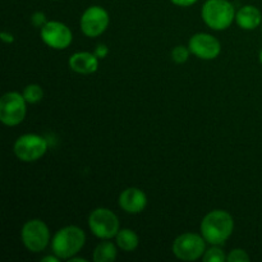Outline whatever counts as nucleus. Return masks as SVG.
<instances>
[{
    "mask_svg": "<svg viewBox=\"0 0 262 262\" xmlns=\"http://www.w3.org/2000/svg\"><path fill=\"white\" fill-rule=\"evenodd\" d=\"M201 235L212 246H222L227 242L234 230V220L228 211L214 210L205 215L201 222Z\"/></svg>",
    "mask_w": 262,
    "mask_h": 262,
    "instance_id": "f257e3e1",
    "label": "nucleus"
},
{
    "mask_svg": "<svg viewBox=\"0 0 262 262\" xmlns=\"http://www.w3.org/2000/svg\"><path fill=\"white\" fill-rule=\"evenodd\" d=\"M86 243V234L76 225H68L54 234L51 239V250L60 260H69L83 248Z\"/></svg>",
    "mask_w": 262,
    "mask_h": 262,
    "instance_id": "f03ea898",
    "label": "nucleus"
},
{
    "mask_svg": "<svg viewBox=\"0 0 262 262\" xmlns=\"http://www.w3.org/2000/svg\"><path fill=\"white\" fill-rule=\"evenodd\" d=\"M235 9L228 0H207L202 5V20L211 30L223 31L232 26L235 19Z\"/></svg>",
    "mask_w": 262,
    "mask_h": 262,
    "instance_id": "7ed1b4c3",
    "label": "nucleus"
},
{
    "mask_svg": "<svg viewBox=\"0 0 262 262\" xmlns=\"http://www.w3.org/2000/svg\"><path fill=\"white\" fill-rule=\"evenodd\" d=\"M27 113V101L23 94L10 91L0 100V120L7 127H15L23 122Z\"/></svg>",
    "mask_w": 262,
    "mask_h": 262,
    "instance_id": "20e7f679",
    "label": "nucleus"
},
{
    "mask_svg": "<svg viewBox=\"0 0 262 262\" xmlns=\"http://www.w3.org/2000/svg\"><path fill=\"white\" fill-rule=\"evenodd\" d=\"M48 147V141L45 138L35 133H27L15 140L13 150L18 160L23 163H33L45 155Z\"/></svg>",
    "mask_w": 262,
    "mask_h": 262,
    "instance_id": "39448f33",
    "label": "nucleus"
},
{
    "mask_svg": "<svg viewBox=\"0 0 262 262\" xmlns=\"http://www.w3.org/2000/svg\"><path fill=\"white\" fill-rule=\"evenodd\" d=\"M90 230L100 239H112L120 230L119 219L109 209L99 207L95 209L89 216Z\"/></svg>",
    "mask_w": 262,
    "mask_h": 262,
    "instance_id": "423d86ee",
    "label": "nucleus"
},
{
    "mask_svg": "<svg viewBox=\"0 0 262 262\" xmlns=\"http://www.w3.org/2000/svg\"><path fill=\"white\" fill-rule=\"evenodd\" d=\"M174 256L182 261H196L206 252V241L196 233H184L176 238L171 246Z\"/></svg>",
    "mask_w": 262,
    "mask_h": 262,
    "instance_id": "0eeeda50",
    "label": "nucleus"
},
{
    "mask_svg": "<svg viewBox=\"0 0 262 262\" xmlns=\"http://www.w3.org/2000/svg\"><path fill=\"white\" fill-rule=\"evenodd\" d=\"M20 238L30 252H42L50 242V230L40 219H32L25 223L20 232Z\"/></svg>",
    "mask_w": 262,
    "mask_h": 262,
    "instance_id": "6e6552de",
    "label": "nucleus"
},
{
    "mask_svg": "<svg viewBox=\"0 0 262 262\" xmlns=\"http://www.w3.org/2000/svg\"><path fill=\"white\" fill-rule=\"evenodd\" d=\"M109 13L100 5H92L87 8L79 20L81 31L87 37H97L102 35L109 27Z\"/></svg>",
    "mask_w": 262,
    "mask_h": 262,
    "instance_id": "1a4fd4ad",
    "label": "nucleus"
},
{
    "mask_svg": "<svg viewBox=\"0 0 262 262\" xmlns=\"http://www.w3.org/2000/svg\"><path fill=\"white\" fill-rule=\"evenodd\" d=\"M40 36L45 45L55 50H64L69 48L73 41L71 28L58 20H48L41 28Z\"/></svg>",
    "mask_w": 262,
    "mask_h": 262,
    "instance_id": "9d476101",
    "label": "nucleus"
},
{
    "mask_svg": "<svg viewBox=\"0 0 262 262\" xmlns=\"http://www.w3.org/2000/svg\"><path fill=\"white\" fill-rule=\"evenodd\" d=\"M188 48L191 54L202 60H212L222 53V45L216 37L209 33L200 32L189 38Z\"/></svg>",
    "mask_w": 262,
    "mask_h": 262,
    "instance_id": "9b49d317",
    "label": "nucleus"
},
{
    "mask_svg": "<svg viewBox=\"0 0 262 262\" xmlns=\"http://www.w3.org/2000/svg\"><path fill=\"white\" fill-rule=\"evenodd\" d=\"M119 206L128 214H140L147 206V196L145 192L136 187H129L119 194Z\"/></svg>",
    "mask_w": 262,
    "mask_h": 262,
    "instance_id": "f8f14e48",
    "label": "nucleus"
},
{
    "mask_svg": "<svg viewBox=\"0 0 262 262\" xmlns=\"http://www.w3.org/2000/svg\"><path fill=\"white\" fill-rule=\"evenodd\" d=\"M69 68L78 74H92L99 69V58L95 53L89 51H78L74 53L68 60Z\"/></svg>",
    "mask_w": 262,
    "mask_h": 262,
    "instance_id": "ddd939ff",
    "label": "nucleus"
},
{
    "mask_svg": "<svg viewBox=\"0 0 262 262\" xmlns=\"http://www.w3.org/2000/svg\"><path fill=\"white\" fill-rule=\"evenodd\" d=\"M235 22L242 30H256L262 23V14L255 5H243L235 14Z\"/></svg>",
    "mask_w": 262,
    "mask_h": 262,
    "instance_id": "4468645a",
    "label": "nucleus"
},
{
    "mask_svg": "<svg viewBox=\"0 0 262 262\" xmlns=\"http://www.w3.org/2000/svg\"><path fill=\"white\" fill-rule=\"evenodd\" d=\"M115 242L120 250L125 252H132L140 245V238L137 233L133 232L132 229H120L115 235Z\"/></svg>",
    "mask_w": 262,
    "mask_h": 262,
    "instance_id": "2eb2a0df",
    "label": "nucleus"
},
{
    "mask_svg": "<svg viewBox=\"0 0 262 262\" xmlns=\"http://www.w3.org/2000/svg\"><path fill=\"white\" fill-rule=\"evenodd\" d=\"M117 246L113 242H109V239H105L104 242L96 246L92 258L95 262H113L117 260Z\"/></svg>",
    "mask_w": 262,
    "mask_h": 262,
    "instance_id": "dca6fc26",
    "label": "nucleus"
},
{
    "mask_svg": "<svg viewBox=\"0 0 262 262\" xmlns=\"http://www.w3.org/2000/svg\"><path fill=\"white\" fill-rule=\"evenodd\" d=\"M23 96H25L27 104H37L42 100L43 97V91L41 89V86L38 84H28L23 90Z\"/></svg>",
    "mask_w": 262,
    "mask_h": 262,
    "instance_id": "f3484780",
    "label": "nucleus"
},
{
    "mask_svg": "<svg viewBox=\"0 0 262 262\" xmlns=\"http://www.w3.org/2000/svg\"><path fill=\"white\" fill-rule=\"evenodd\" d=\"M202 260L204 262H223L227 260V256L222 248L217 246H212L210 250H206L205 255L202 256Z\"/></svg>",
    "mask_w": 262,
    "mask_h": 262,
    "instance_id": "a211bd4d",
    "label": "nucleus"
},
{
    "mask_svg": "<svg viewBox=\"0 0 262 262\" xmlns=\"http://www.w3.org/2000/svg\"><path fill=\"white\" fill-rule=\"evenodd\" d=\"M189 54H191L189 48H186V46L183 45H178L177 48L173 49V51H171V59H173V61H176L177 64H183L188 60Z\"/></svg>",
    "mask_w": 262,
    "mask_h": 262,
    "instance_id": "6ab92c4d",
    "label": "nucleus"
},
{
    "mask_svg": "<svg viewBox=\"0 0 262 262\" xmlns=\"http://www.w3.org/2000/svg\"><path fill=\"white\" fill-rule=\"evenodd\" d=\"M251 260V257L248 256V253L246 252L242 248H235L229 252V255L227 256V261L229 262H248Z\"/></svg>",
    "mask_w": 262,
    "mask_h": 262,
    "instance_id": "aec40b11",
    "label": "nucleus"
},
{
    "mask_svg": "<svg viewBox=\"0 0 262 262\" xmlns=\"http://www.w3.org/2000/svg\"><path fill=\"white\" fill-rule=\"evenodd\" d=\"M46 22H48V20H46V15H45V13H42V12L33 13V15L31 17V23H32L35 27L42 28L43 26L46 25Z\"/></svg>",
    "mask_w": 262,
    "mask_h": 262,
    "instance_id": "412c9836",
    "label": "nucleus"
},
{
    "mask_svg": "<svg viewBox=\"0 0 262 262\" xmlns=\"http://www.w3.org/2000/svg\"><path fill=\"white\" fill-rule=\"evenodd\" d=\"M107 54H109V48H107L106 45L100 43V45H97V48L95 49V55H96L99 59L106 58Z\"/></svg>",
    "mask_w": 262,
    "mask_h": 262,
    "instance_id": "4be33fe9",
    "label": "nucleus"
},
{
    "mask_svg": "<svg viewBox=\"0 0 262 262\" xmlns=\"http://www.w3.org/2000/svg\"><path fill=\"white\" fill-rule=\"evenodd\" d=\"M170 2L177 7H191V5L196 4L199 0H170Z\"/></svg>",
    "mask_w": 262,
    "mask_h": 262,
    "instance_id": "5701e85b",
    "label": "nucleus"
},
{
    "mask_svg": "<svg viewBox=\"0 0 262 262\" xmlns=\"http://www.w3.org/2000/svg\"><path fill=\"white\" fill-rule=\"evenodd\" d=\"M0 37H2V40L4 41V42H7V43L14 42V36H13L12 33H9V32H2Z\"/></svg>",
    "mask_w": 262,
    "mask_h": 262,
    "instance_id": "b1692460",
    "label": "nucleus"
},
{
    "mask_svg": "<svg viewBox=\"0 0 262 262\" xmlns=\"http://www.w3.org/2000/svg\"><path fill=\"white\" fill-rule=\"evenodd\" d=\"M41 261L42 262H59L60 261V258L53 253V256H45L43 258H41Z\"/></svg>",
    "mask_w": 262,
    "mask_h": 262,
    "instance_id": "393cba45",
    "label": "nucleus"
},
{
    "mask_svg": "<svg viewBox=\"0 0 262 262\" xmlns=\"http://www.w3.org/2000/svg\"><path fill=\"white\" fill-rule=\"evenodd\" d=\"M69 261H71V262H87L86 258L76 257V256H73V257H72V258H69Z\"/></svg>",
    "mask_w": 262,
    "mask_h": 262,
    "instance_id": "a878e982",
    "label": "nucleus"
},
{
    "mask_svg": "<svg viewBox=\"0 0 262 262\" xmlns=\"http://www.w3.org/2000/svg\"><path fill=\"white\" fill-rule=\"evenodd\" d=\"M260 61H261V64H262V50L260 51Z\"/></svg>",
    "mask_w": 262,
    "mask_h": 262,
    "instance_id": "bb28decb",
    "label": "nucleus"
},
{
    "mask_svg": "<svg viewBox=\"0 0 262 262\" xmlns=\"http://www.w3.org/2000/svg\"><path fill=\"white\" fill-rule=\"evenodd\" d=\"M53 2H56V0H53Z\"/></svg>",
    "mask_w": 262,
    "mask_h": 262,
    "instance_id": "cd10ccee",
    "label": "nucleus"
}]
</instances>
